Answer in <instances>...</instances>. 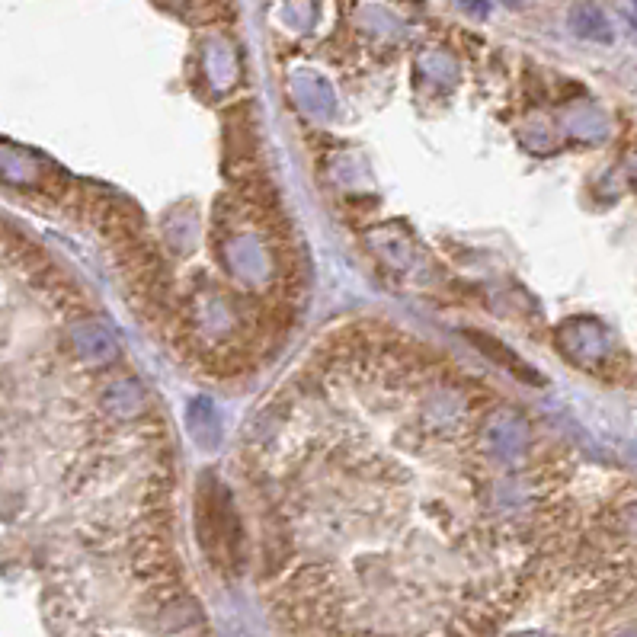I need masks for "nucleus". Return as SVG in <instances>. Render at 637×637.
<instances>
[{
	"label": "nucleus",
	"mask_w": 637,
	"mask_h": 637,
	"mask_svg": "<svg viewBox=\"0 0 637 637\" xmlns=\"http://www.w3.org/2000/svg\"><path fill=\"white\" fill-rule=\"evenodd\" d=\"M570 23H573V29H577V33L586 36V39H599V42H609V39H612L609 20H605L602 10L593 7V4H577V7H573Z\"/></svg>",
	"instance_id": "obj_1"
},
{
	"label": "nucleus",
	"mask_w": 637,
	"mask_h": 637,
	"mask_svg": "<svg viewBox=\"0 0 637 637\" xmlns=\"http://www.w3.org/2000/svg\"><path fill=\"white\" fill-rule=\"evenodd\" d=\"M461 7H468V10L477 13V17H484V13H487V0H461Z\"/></svg>",
	"instance_id": "obj_2"
},
{
	"label": "nucleus",
	"mask_w": 637,
	"mask_h": 637,
	"mask_svg": "<svg viewBox=\"0 0 637 637\" xmlns=\"http://www.w3.org/2000/svg\"><path fill=\"white\" fill-rule=\"evenodd\" d=\"M503 4H519V0H503Z\"/></svg>",
	"instance_id": "obj_3"
}]
</instances>
